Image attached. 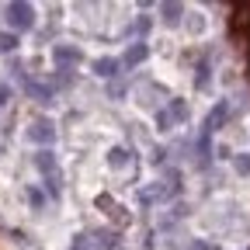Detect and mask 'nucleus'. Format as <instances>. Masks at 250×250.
<instances>
[{"mask_svg":"<svg viewBox=\"0 0 250 250\" xmlns=\"http://www.w3.org/2000/svg\"><path fill=\"white\" fill-rule=\"evenodd\" d=\"M7 14H11V28H18V31H28L31 24H35V18H31V7H28V4H11Z\"/></svg>","mask_w":250,"mask_h":250,"instance_id":"nucleus-1","label":"nucleus"},{"mask_svg":"<svg viewBox=\"0 0 250 250\" xmlns=\"http://www.w3.org/2000/svg\"><path fill=\"white\" fill-rule=\"evenodd\" d=\"M143 59H146V45L143 42H136L129 52H125V62H129V66H136V62H143Z\"/></svg>","mask_w":250,"mask_h":250,"instance_id":"nucleus-2","label":"nucleus"},{"mask_svg":"<svg viewBox=\"0 0 250 250\" xmlns=\"http://www.w3.org/2000/svg\"><path fill=\"white\" fill-rule=\"evenodd\" d=\"M94 70H98L101 77H115V70H118V62H115V59H98V62H94Z\"/></svg>","mask_w":250,"mask_h":250,"instance_id":"nucleus-3","label":"nucleus"},{"mask_svg":"<svg viewBox=\"0 0 250 250\" xmlns=\"http://www.w3.org/2000/svg\"><path fill=\"white\" fill-rule=\"evenodd\" d=\"M35 136H39V139H52V125H49V122H45V125L39 122V125H35Z\"/></svg>","mask_w":250,"mask_h":250,"instance_id":"nucleus-4","label":"nucleus"},{"mask_svg":"<svg viewBox=\"0 0 250 250\" xmlns=\"http://www.w3.org/2000/svg\"><path fill=\"white\" fill-rule=\"evenodd\" d=\"M7 49H14V39L11 35H0V52H7Z\"/></svg>","mask_w":250,"mask_h":250,"instance_id":"nucleus-5","label":"nucleus"},{"mask_svg":"<svg viewBox=\"0 0 250 250\" xmlns=\"http://www.w3.org/2000/svg\"><path fill=\"white\" fill-rule=\"evenodd\" d=\"M7 94H11L7 87H0V104H4V98H7Z\"/></svg>","mask_w":250,"mask_h":250,"instance_id":"nucleus-6","label":"nucleus"}]
</instances>
